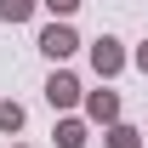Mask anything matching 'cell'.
Instances as JSON below:
<instances>
[{
	"mask_svg": "<svg viewBox=\"0 0 148 148\" xmlns=\"http://www.w3.org/2000/svg\"><path fill=\"white\" fill-rule=\"evenodd\" d=\"M46 51H51V57L74 51V34H63V29H51V34H46Z\"/></svg>",
	"mask_w": 148,
	"mask_h": 148,
	"instance_id": "1",
	"label": "cell"
},
{
	"mask_svg": "<svg viewBox=\"0 0 148 148\" xmlns=\"http://www.w3.org/2000/svg\"><path fill=\"white\" fill-rule=\"evenodd\" d=\"M74 97V80H51V103H69Z\"/></svg>",
	"mask_w": 148,
	"mask_h": 148,
	"instance_id": "2",
	"label": "cell"
},
{
	"mask_svg": "<svg viewBox=\"0 0 148 148\" xmlns=\"http://www.w3.org/2000/svg\"><path fill=\"white\" fill-rule=\"evenodd\" d=\"M0 12H6V17H23V12H29V0H0Z\"/></svg>",
	"mask_w": 148,
	"mask_h": 148,
	"instance_id": "3",
	"label": "cell"
},
{
	"mask_svg": "<svg viewBox=\"0 0 148 148\" xmlns=\"http://www.w3.org/2000/svg\"><path fill=\"white\" fill-rule=\"evenodd\" d=\"M51 6H57V12H69V6H74V0H51Z\"/></svg>",
	"mask_w": 148,
	"mask_h": 148,
	"instance_id": "4",
	"label": "cell"
}]
</instances>
